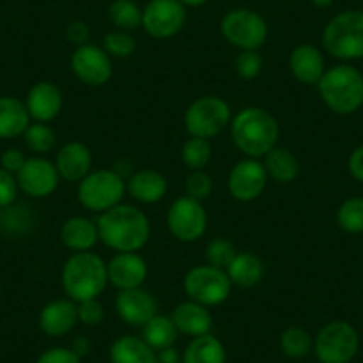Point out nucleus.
<instances>
[{
	"instance_id": "12",
	"label": "nucleus",
	"mask_w": 363,
	"mask_h": 363,
	"mask_svg": "<svg viewBox=\"0 0 363 363\" xmlns=\"http://www.w3.org/2000/svg\"><path fill=\"white\" fill-rule=\"evenodd\" d=\"M187 22V8L178 0H148L143 8L141 27L155 40L174 38Z\"/></svg>"
},
{
	"instance_id": "45",
	"label": "nucleus",
	"mask_w": 363,
	"mask_h": 363,
	"mask_svg": "<svg viewBox=\"0 0 363 363\" xmlns=\"http://www.w3.org/2000/svg\"><path fill=\"white\" fill-rule=\"evenodd\" d=\"M26 160L27 157L23 155L22 150L8 148L4 153H2V157H0V166H2V169L9 171V173L18 174V171L22 169Z\"/></svg>"
},
{
	"instance_id": "23",
	"label": "nucleus",
	"mask_w": 363,
	"mask_h": 363,
	"mask_svg": "<svg viewBox=\"0 0 363 363\" xmlns=\"http://www.w3.org/2000/svg\"><path fill=\"white\" fill-rule=\"evenodd\" d=\"M169 317L173 319L178 333L193 338L211 333L212 323H214L211 310L191 299L178 303Z\"/></svg>"
},
{
	"instance_id": "26",
	"label": "nucleus",
	"mask_w": 363,
	"mask_h": 363,
	"mask_svg": "<svg viewBox=\"0 0 363 363\" xmlns=\"http://www.w3.org/2000/svg\"><path fill=\"white\" fill-rule=\"evenodd\" d=\"M30 125L26 102L15 96H0V139H15Z\"/></svg>"
},
{
	"instance_id": "52",
	"label": "nucleus",
	"mask_w": 363,
	"mask_h": 363,
	"mask_svg": "<svg viewBox=\"0 0 363 363\" xmlns=\"http://www.w3.org/2000/svg\"><path fill=\"white\" fill-rule=\"evenodd\" d=\"M281 2H291V0H281Z\"/></svg>"
},
{
	"instance_id": "33",
	"label": "nucleus",
	"mask_w": 363,
	"mask_h": 363,
	"mask_svg": "<svg viewBox=\"0 0 363 363\" xmlns=\"http://www.w3.org/2000/svg\"><path fill=\"white\" fill-rule=\"evenodd\" d=\"M212 159V146L208 139L189 138L182 146V162L191 171H200L207 167Z\"/></svg>"
},
{
	"instance_id": "53",
	"label": "nucleus",
	"mask_w": 363,
	"mask_h": 363,
	"mask_svg": "<svg viewBox=\"0 0 363 363\" xmlns=\"http://www.w3.org/2000/svg\"><path fill=\"white\" fill-rule=\"evenodd\" d=\"M362 77H363V68H362Z\"/></svg>"
},
{
	"instance_id": "27",
	"label": "nucleus",
	"mask_w": 363,
	"mask_h": 363,
	"mask_svg": "<svg viewBox=\"0 0 363 363\" xmlns=\"http://www.w3.org/2000/svg\"><path fill=\"white\" fill-rule=\"evenodd\" d=\"M109 359L111 363H153L155 351L143 338L123 335L111 345Z\"/></svg>"
},
{
	"instance_id": "30",
	"label": "nucleus",
	"mask_w": 363,
	"mask_h": 363,
	"mask_svg": "<svg viewBox=\"0 0 363 363\" xmlns=\"http://www.w3.org/2000/svg\"><path fill=\"white\" fill-rule=\"evenodd\" d=\"M178 330L174 326L173 319L166 315H159L157 313L153 319L143 326V340L150 345L155 352L164 351V349L173 347L177 342Z\"/></svg>"
},
{
	"instance_id": "47",
	"label": "nucleus",
	"mask_w": 363,
	"mask_h": 363,
	"mask_svg": "<svg viewBox=\"0 0 363 363\" xmlns=\"http://www.w3.org/2000/svg\"><path fill=\"white\" fill-rule=\"evenodd\" d=\"M153 363H182V356L177 349L169 347V349H164V351L155 352V359H153Z\"/></svg>"
},
{
	"instance_id": "48",
	"label": "nucleus",
	"mask_w": 363,
	"mask_h": 363,
	"mask_svg": "<svg viewBox=\"0 0 363 363\" xmlns=\"http://www.w3.org/2000/svg\"><path fill=\"white\" fill-rule=\"evenodd\" d=\"M72 349L80 356V358H84V356L91 351V342L87 340L86 337H77L75 340H73Z\"/></svg>"
},
{
	"instance_id": "14",
	"label": "nucleus",
	"mask_w": 363,
	"mask_h": 363,
	"mask_svg": "<svg viewBox=\"0 0 363 363\" xmlns=\"http://www.w3.org/2000/svg\"><path fill=\"white\" fill-rule=\"evenodd\" d=\"M267 171L260 159H246L233 164L228 174V191L233 200L250 203L258 200L267 187Z\"/></svg>"
},
{
	"instance_id": "18",
	"label": "nucleus",
	"mask_w": 363,
	"mask_h": 363,
	"mask_svg": "<svg viewBox=\"0 0 363 363\" xmlns=\"http://www.w3.org/2000/svg\"><path fill=\"white\" fill-rule=\"evenodd\" d=\"M65 99H62V91L55 84L38 82L27 93L26 107L29 111L30 120L40 121V123H50L61 114Z\"/></svg>"
},
{
	"instance_id": "49",
	"label": "nucleus",
	"mask_w": 363,
	"mask_h": 363,
	"mask_svg": "<svg viewBox=\"0 0 363 363\" xmlns=\"http://www.w3.org/2000/svg\"><path fill=\"white\" fill-rule=\"evenodd\" d=\"M178 2H182L186 8H201V6L207 4L208 0H178Z\"/></svg>"
},
{
	"instance_id": "2",
	"label": "nucleus",
	"mask_w": 363,
	"mask_h": 363,
	"mask_svg": "<svg viewBox=\"0 0 363 363\" xmlns=\"http://www.w3.org/2000/svg\"><path fill=\"white\" fill-rule=\"evenodd\" d=\"M230 134L240 153L250 159H262L278 146L280 125L264 107H244L230 121Z\"/></svg>"
},
{
	"instance_id": "15",
	"label": "nucleus",
	"mask_w": 363,
	"mask_h": 363,
	"mask_svg": "<svg viewBox=\"0 0 363 363\" xmlns=\"http://www.w3.org/2000/svg\"><path fill=\"white\" fill-rule=\"evenodd\" d=\"M20 191L30 198H47L54 194L59 187L61 177L57 167L45 157L36 155L26 160L22 169L16 174Z\"/></svg>"
},
{
	"instance_id": "21",
	"label": "nucleus",
	"mask_w": 363,
	"mask_h": 363,
	"mask_svg": "<svg viewBox=\"0 0 363 363\" xmlns=\"http://www.w3.org/2000/svg\"><path fill=\"white\" fill-rule=\"evenodd\" d=\"M79 323L77 303L69 298L54 299L40 312V328L48 337H65Z\"/></svg>"
},
{
	"instance_id": "41",
	"label": "nucleus",
	"mask_w": 363,
	"mask_h": 363,
	"mask_svg": "<svg viewBox=\"0 0 363 363\" xmlns=\"http://www.w3.org/2000/svg\"><path fill=\"white\" fill-rule=\"evenodd\" d=\"M77 315H79V323L84 326H99L106 319V308L102 303L96 299H86V301L77 303Z\"/></svg>"
},
{
	"instance_id": "29",
	"label": "nucleus",
	"mask_w": 363,
	"mask_h": 363,
	"mask_svg": "<svg viewBox=\"0 0 363 363\" xmlns=\"http://www.w3.org/2000/svg\"><path fill=\"white\" fill-rule=\"evenodd\" d=\"M182 363H226L225 345L214 335H201L189 342L182 354Z\"/></svg>"
},
{
	"instance_id": "25",
	"label": "nucleus",
	"mask_w": 363,
	"mask_h": 363,
	"mask_svg": "<svg viewBox=\"0 0 363 363\" xmlns=\"http://www.w3.org/2000/svg\"><path fill=\"white\" fill-rule=\"evenodd\" d=\"M226 274L233 285L242 289L257 287L265 274V265L258 255L251 251H239L232 264L226 267Z\"/></svg>"
},
{
	"instance_id": "7",
	"label": "nucleus",
	"mask_w": 363,
	"mask_h": 363,
	"mask_svg": "<svg viewBox=\"0 0 363 363\" xmlns=\"http://www.w3.org/2000/svg\"><path fill=\"white\" fill-rule=\"evenodd\" d=\"M221 36L232 47L244 50H258L265 45L269 26L260 13L247 8H237L226 13L219 23Z\"/></svg>"
},
{
	"instance_id": "5",
	"label": "nucleus",
	"mask_w": 363,
	"mask_h": 363,
	"mask_svg": "<svg viewBox=\"0 0 363 363\" xmlns=\"http://www.w3.org/2000/svg\"><path fill=\"white\" fill-rule=\"evenodd\" d=\"M323 47L340 61L363 59V11L347 9L335 15L324 26Z\"/></svg>"
},
{
	"instance_id": "24",
	"label": "nucleus",
	"mask_w": 363,
	"mask_h": 363,
	"mask_svg": "<svg viewBox=\"0 0 363 363\" xmlns=\"http://www.w3.org/2000/svg\"><path fill=\"white\" fill-rule=\"evenodd\" d=\"M61 242L73 253L91 251L100 242L96 221L84 216L66 219L61 226Z\"/></svg>"
},
{
	"instance_id": "28",
	"label": "nucleus",
	"mask_w": 363,
	"mask_h": 363,
	"mask_svg": "<svg viewBox=\"0 0 363 363\" xmlns=\"http://www.w3.org/2000/svg\"><path fill=\"white\" fill-rule=\"evenodd\" d=\"M264 167L267 171V177L278 184H291L299 174L298 157L284 146H274L264 157Z\"/></svg>"
},
{
	"instance_id": "38",
	"label": "nucleus",
	"mask_w": 363,
	"mask_h": 363,
	"mask_svg": "<svg viewBox=\"0 0 363 363\" xmlns=\"http://www.w3.org/2000/svg\"><path fill=\"white\" fill-rule=\"evenodd\" d=\"M30 225H33V216H30L29 208L26 205L13 203L11 207L4 208L0 228L4 230L6 233H13V235L26 233L30 228Z\"/></svg>"
},
{
	"instance_id": "19",
	"label": "nucleus",
	"mask_w": 363,
	"mask_h": 363,
	"mask_svg": "<svg viewBox=\"0 0 363 363\" xmlns=\"http://www.w3.org/2000/svg\"><path fill=\"white\" fill-rule=\"evenodd\" d=\"M289 69L298 82L305 86H317L326 72L324 54L313 45H298L289 55Z\"/></svg>"
},
{
	"instance_id": "3",
	"label": "nucleus",
	"mask_w": 363,
	"mask_h": 363,
	"mask_svg": "<svg viewBox=\"0 0 363 363\" xmlns=\"http://www.w3.org/2000/svg\"><path fill=\"white\" fill-rule=\"evenodd\" d=\"M61 285L72 301L96 299L109 285L107 262L93 251L73 253L62 265Z\"/></svg>"
},
{
	"instance_id": "42",
	"label": "nucleus",
	"mask_w": 363,
	"mask_h": 363,
	"mask_svg": "<svg viewBox=\"0 0 363 363\" xmlns=\"http://www.w3.org/2000/svg\"><path fill=\"white\" fill-rule=\"evenodd\" d=\"M18 180L16 174L9 173V171L0 167V208L11 207L18 196Z\"/></svg>"
},
{
	"instance_id": "44",
	"label": "nucleus",
	"mask_w": 363,
	"mask_h": 363,
	"mask_svg": "<svg viewBox=\"0 0 363 363\" xmlns=\"http://www.w3.org/2000/svg\"><path fill=\"white\" fill-rule=\"evenodd\" d=\"M89 26H87L86 22H82V20H73V22L68 23V27H66V38H68L69 43H73L75 47L89 43Z\"/></svg>"
},
{
	"instance_id": "4",
	"label": "nucleus",
	"mask_w": 363,
	"mask_h": 363,
	"mask_svg": "<svg viewBox=\"0 0 363 363\" xmlns=\"http://www.w3.org/2000/svg\"><path fill=\"white\" fill-rule=\"evenodd\" d=\"M317 89L324 106L338 116H349L363 107V77L351 65L328 68Z\"/></svg>"
},
{
	"instance_id": "43",
	"label": "nucleus",
	"mask_w": 363,
	"mask_h": 363,
	"mask_svg": "<svg viewBox=\"0 0 363 363\" xmlns=\"http://www.w3.org/2000/svg\"><path fill=\"white\" fill-rule=\"evenodd\" d=\"M36 363H82V358L72 347H50L40 354Z\"/></svg>"
},
{
	"instance_id": "35",
	"label": "nucleus",
	"mask_w": 363,
	"mask_h": 363,
	"mask_svg": "<svg viewBox=\"0 0 363 363\" xmlns=\"http://www.w3.org/2000/svg\"><path fill=\"white\" fill-rule=\"evenodd\" d=\"M23 141L30 152L36 153V155H45V153L52 152V148L55 146V132L54 128L48 127V123L34 121L27 127Z\"/></svg>"
},
{
	"instance_id": "50",
	"label": "nucleus",
	"mask_w": 363,
	"mask_h": 363,
	"mask_svg": "<svg viewBox=\"0 0 363 363\" xmlns=\"http://www.w3.org/2000/svg\"><path fill=\"white\" fill-rule=\"evenodd\" d=\"M335 0H312V4L315 6L317 9H328L333 6Z\"/></svg>"
},
{
	"instance_id": "13",
	"label": "nucleus",
	"mask_w": 363,
	"mask_h": 363,
	"mask_svg": "<svg viewBox=\"0 0 363 363\" xmlns=\"http://www.w3.org/2000/svg\"><path fill=\"white\" fill-rule=\"evenodd\" d=\"M69 66L77 79L89 87L106 86L113 77V59L96 45H80L73 50Z\"/></svg>"
},
{
	"instance_id": "20",
	"label": "nucleus",
	"mask_w": 363,
	"mask_h": 363,
	"mask_svg": "<svg viewBox=\"0 0 363 363\" xmlns=\"http://www.w3.org/2000/svg\"><path fill=\"white\" fill-rule=\"evenodd\" d=\"M54 164L61 180L80 182L93 171V155L84 143L69 141L59 148Z\"/></svg>"
},
{
	"instance_id": "10",
	"label": "nucleus",
	"mask_w": 363,
	"mask_h": 363,
	"mask_svg": "<svg viewBox=\"0 0 363 363\" xmlns=\"http://www.w3.org/2000/svg\"><path fill=\"white\" fill-rule=\"evenodd\" d=\"M232 287L233 284L225 269L214 267L211 264H201L189 269L184 278V291L187 298L207 308L223 305L230 298Z\"/></svg>"
},
{
	"instance_id": "22",
	"label": "nucleus",
	"mask_w": 363,
	"mask_h": 363,
	"mask_svg": "<svg viewBox=\"0 0 363 363\" xmlns=\"http://www.w3.org/2000/svg\"><path fill=\"white\" fill-rule=\"evenodd\" d=\"M127 193L143 205H153L167 194V178L155 169H138L127 178Z\"/></svg>"
},
{
	"instance_id": "34",
	"label": "nucleus",
	"mask_w": 363,
	"mask_h": 363,
	"mask_svg": "<svg viewBox=\"0 0 363 363\" xmlns=\"http://www.w3.org/2000/svg\"><path fill=\"white\" fill-rule=\"evenodd\" d=\"M337 225L347 233H363V198L352 196L342 201L337 211Z\"/></svg>"
},
{
	"instance_id": "11",
	"label": "nucleus",
	"mask_w": 363,
	"mask_h": 363,
	"mask_svg": "<svg viewBox=\"0 0 363 363\" xmlns=\"http://www.w3.org/2000/svg\"><path fill=\"white\" fill-rule=\"evenodd\" d=\"M166 223L174 239L180 242H194L207 232L208 216L201 201L180 196L167 208Z\"/></svg>"
},
{
	"instance_id": "51",
	"label": "nucleus",
	"mask_w": 363,
	"mask_h": 363,
	"mask_svg": "<svg viewBox=\"0 0 363 363\" xmlns=\"http://www.w3.org/2000/svg\"><path fill=\"white\" fill-rule=\"evenodd\" d=\"M2 214H4V208H0V221H2Z\"/></svg>"
},
{
	"instance_id": "37",
	"label": "nucleus",
	"mask_w": 363,
	"mask_h": 363,
	"mask_svg": "<svg viewBox=\"0 0 363 363\" xmlns=\"http://www.w3.org/2000/svg\"><path fill=\"white\" fill-rule=\"evenodd\" d=\"M239 253L235 247V244L232 240L225 239V237H216L211 242L207 244V250H205V258H207V264L214 265V267L225 269L232 264V260L235 258V255Z\"/></svg>"
},
{
	"instance_id": "40",
	"label": "nucleus",
	"mask_w": 363,
	"mask_h": 363,
	"mask_svg": "<svg viewBox=\"0 0 363 363\" xmlns=\"http://www.w3.org/2000/svg\"><path fill=\"white\" fill-rule=\"evenodd\" d=\"M264 68V59L258 50H244L235 59V72L240 79L253 80L257 79Z\"/></svg>"
},
{
	"instance_id": "8",
	"label": "nucleus",
	"mask_w": 363,
	"mask_h": 363,
	"mask_svg": "<svg viewBox=\"0 0 363 363\" xmlns=\"http://www.w3.org/2000/svg\"><path fill=\"white\" fill-rule=\"evenodd\" d=\"M359 351V335L347 320H331L313 338L319 363H351Z\"/></svg>"
},
{
	"instance_id": "46",
	"label": "nucleus",
	"mask_w": 363,
	"mask_h": 363,
	"mask_svg": "<svg viewBox=\"0 0 363 363\" xmlns=\"http://www.w3.org/2000/svg\"><path fill=\"white\" fill-rule=\"evenodd\" d=\"M347 169L356 182L363 184V145L351 152L347 160Z\"/></svg>"
},
{
	"instance_id": "1",
	"label": "nucleus",
	"mask_w": 363,
	"mask_h": 363,
	"mask_svg": "<svg viewBox=\"0 0 363 363\" xmlns=\"http://www.w3.org/2000/svg\"><path fill=\"white\" fill-rule=\"evenodd\" d=\"M100 242L116 253H138L152 235L150 219L141 208L120 203L96 219Z\"/></svg>"
},
{
	"instance_id": "16",
	"label": "nucleus",
	"mask_w": 363,
	"mask_h": 363,
	"mask_svg": "<svg viewBox=\"0 0 363 363\" xmlns=\"http://www.w3.org/2000/svg\"><path fill=\"white\" fill-rule=\"evenodd\" d=\"M107 277L118 291L143 287L148 278V264L139 253H116L107 262Z\"/></svg>"
},
{
	"instance_id": "31",
	"label": "nucleus",
	"mask_w": 363,
	"mask_h": 363,
	"mask_svg": "<svg viewBox=\"0 0 363 363\" xmlns=\"http://www.w3.org/2000/svg\"><path fill=\"white\" fill-rule=\"evenodd\" d=\"M107 16L120 30H135L143 23V8L135 0H113L107 9Z\"/></svg>"
},
{
	"instance_id": "17",
	"label": "nucleus",
	"mask_w": 363,
	"mask_h": 363,
	"mask_svg": "<svg viewBox=\"0 0 363 363\" xmlns=\"http://www.w3.org/2000/svg\"><path fill=\"white\" fill-rule=\"evenodd\" d=\"M116 312L125 324L143 328L157 315V301L146 289L120 291L116 296Z\"/></svg>"
},
{
	"instance_id": "32",
	"label": "nucleus",
	"mask_w": 363,
	"mask_h": 363,
	"mask_svg": "<svg viewBox=\"0 0 363 363\" xmlns=\"http://www.w3.org/2000/svg\"><path fill=\"white\" fill-rule=\"evenodd\" d=\"M280 347L285 356L294 359L306 358L313 351V337L301 326H289L280 335Z\"/></svg>"
},
{
	"instance_id": "9",
	"label": "nucleus",
	"mask_w": 363,
	"mask_h": 363,
	"mask_svg": "<svg viewBox=\"0 0 363 363\" xmlns=\"http://www.w3.org/2000/svg\"><path fill=\"white\" fill-rule=\"evenodd\" d=\"M232 121L228 102L218 95H205L194 100L186 111L184 123L191 138H218Z\"/></svg>"
},
{
	"instance_id": "6",
	"label": "nucleus",
	"mask_w": 363,
	"mask_h": 363,
	"mask_svg": "<svg viewBox=\"0 0 363 363\" xmlns=\"http://www.w3.org/2000/svg\"><path fill=\"white\" fill-rule=\"evenodd\" d=\"M127 193V180L114 169L91 171L79 182L77 200L87 211L104 214L121 203Z\"/></svg>"
},
{
	"instance_id": "36",
	"label": "nucleus",
	"mask_w": 363,
	"mask_h": 363,
	"mask_svg": "<svg viewBox=\"0 0 363 363\" xmlns=\"http://www.w3.org/2000/svg\"><path fill=\"white\" fill-rule=\"evenodd\" d=\"M102 48L111 55V59H127L134 54L138 43H135V38L130 33L114 29L104 36Z\"/></svg>"
},
{
	"instance_id": "39",
	"label": "nucleus",
	"mask_w": 363,
	"mask_h": 363,
	"mask_svg": "<svg viewBox=\"0 0 363 363\" xmlns=\"http://www.w3.org/2000/svg\"><path fill=\"white\" fill-rule=\"evenodd\" d=\"M212 189H214V182L205 169L191 171L189 177L186 178V196L193 198V200L203 203V200H207L212 194Z\"/></svg>"
}]
</instances>
